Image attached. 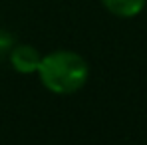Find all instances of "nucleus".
I'll list each match as a JSON object with an SVG mask.
<instances>
[{
    "label": "nucleus",
    "instance_id": "1",
    "mask_svg": "<svg viewBox=\"0 0 147 145\" xmlns=\"http://www.w3.org/2000/svg\"><path fill=\"white\" fill-rule=\"evenodd\" d=\"M36 74L40 76V82L46 90L60 96H68L86 86L90 68L80 54L72 50H56L48 56H42Z\"/></svg>",
    "mask_w": 147,
    "mask_h": 145
},
{
    "label": "nucleus",
    "instance_id": "2",
    "mask_svg": "<svg viewBox=\"0 0 147 145\" xmlns=\"http://www.w3.org/2000/svg\"><path fill=\"white\" fill-rule=\"evenodd\" d=\"M40 52L30 44H18L10 48V64L18 74H34L40 66Z\"/></svg>",
    "mask_w": 147,
    "mask_h": 145
},
{
    "label": "nucleus",
    "instance_id": "3",
    "mask_svg": "<svg viewBox=\"0 0 147 145\" xmlns=\"http://www.w3.org/2000/svg\"><path fill=\"white\" fill-rule=\"evenodd\" d=\"M101 4L117 18H133L145 8L147 0H101Z\"/></svg>",
    "mask_w": 147,
    "mask_h": 145
}]
</instances>
